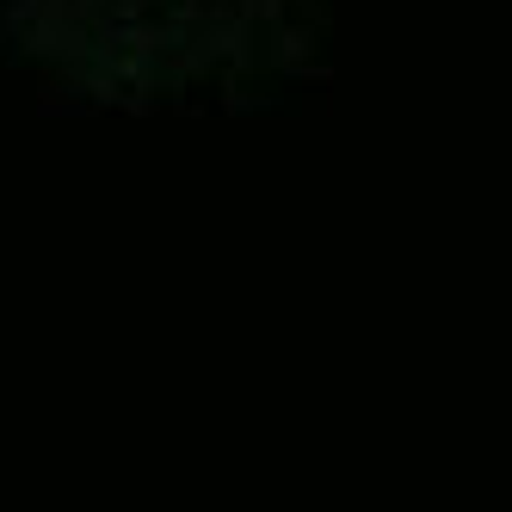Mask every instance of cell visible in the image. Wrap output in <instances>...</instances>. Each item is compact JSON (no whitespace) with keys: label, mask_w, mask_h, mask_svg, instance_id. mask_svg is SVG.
Masks as SVG:
<instances>
[{"label":"cell","mask_w":512,"mask_h":512,"mask_svg":"<svg viewBox=\"0 0 512 512\" xmlns=\"http://www.w3.org/2000/svg\"><path fill=\"white\" fill-rule=\"evenodd\" d=\"M0 56L124 118L260 112L327 75L334 0H0Z\"/></svg>","instance_id":"6da1fadb"}]
</instances>
